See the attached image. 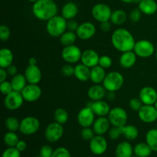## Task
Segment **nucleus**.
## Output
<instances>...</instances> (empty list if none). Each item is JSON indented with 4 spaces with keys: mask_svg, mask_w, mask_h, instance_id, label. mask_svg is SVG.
I'll use <instances>...</instances> for the list:
<instances>
[{
    "mask_svg": "<svg viewBox=\"0 0 157 157\" xmlns=\"http://www.w3.org/2000/svg\"><path fill=\"white\" fill-rule=\"evenodd\" d=\"M53 153V149L49 145H44L40 149V156L42 157H51Z\"/></svg>",
    "mask_w": 157,
    "mask_h": 157,
    "instance_id": "nucleus-49",
    "label": "nucleus"
},
{
    "mask_svg": "<svg viewBox=\"0 0 157 157\" xmlns=\"http://www.w3.org/2000/svg\"><path fill=\"white\" fill-rule=\"evenodd\" d=\"M64 134L62 124L57 122L49 124L44 130V137L49 143H56L61 139Z\"/></svg>",
    "mask_w": 157,
    "mask_h": 157,
    "instance_id": "nucleus-8",
    "label": "nucleus"
},
{
    "mask_svg": "<svg viewBox=\"0 0 157 157\" xmlns=\"http://www.w3.org/2000/svg\"><path fill=\"white\" fill-rule=\"evenodd\" d=\"M21 153L16 147H8L3 151L2 157H21Z\"/></svg>",
    "mask_w": 157,
    "mask_h": 157,
    "instance_id": "nucleus-39",
    "label": "nucleus"
},
{
    "mask_svg": "<svg viewBox=\"0 0 157 157\" xmlns=\"http://www.w3.org/2000/svg\"><path fill=\"white\" fill-rule=\"evenodd\" d=\"M156 126H157V125H156Z\"/></svg>",
    "mask_w": 157,
    "mask_h": 157,
    "instance_id": "nucleus-63",
    "label": "nucleus"
},
{
    "mask_svg": "<svg viewBox=\"0 0 157 157\" xmlns=\"http://www.w3.org/2000/svg\"><path fill=\"white\" fill-rule=\"evenodd\" d=\"M133 152L136 156L139 157H149L153 150L147 143H139L133 147Z\"/></svg>",
    "mask_w": 157,
    "mask_h": 157,
    "instance_id": "nucleus-32",
    "label": "nucleus"
},
{
    "mask_svg": "<svg viewBox=\"0 0 157 157\" xmlns=\"http://www.w3.org/2000/svg\"><path fill=\"white\" fill-rule=\"evenodd\" d=\"M138 117L145 124H152L157 121V110L154 105L144 104L138 111Z\"/></svg>",
    "mask_w": 157,
    "mask_h": 157,
    "instance_id": "nucleus-15",
    "label": "nucleus"
},
{
    "mask_svg": "<svg viewBox=\"0 0 157 157\" xmlns=\"http://www.w3.org/2000/svg\"><path fill=\"white\" fill-rule=\"evenodd\" d=\"M67 30V20L62 15H55L47 21L46 31L48 34L54 38H58Z\"/></svg>",
    "mask_w": 157,
    "mask_h": 157,
    "instance_id": "nucleus-3",
    "label": "nucleus"
},
{
    "mask_svg": "<svg viewBox=\"0 0 157 157\" xmlns=\"http://www.w3.org/2000/svg\"><path fill=\"white\" fill-rule=\"evenodd\" d=\"M100 27H101V29L103 32H109V31L110 30V29H111V21H104V22H101Z\"/></svg>",
    "mask_w": 157,
    "mask_h": 157,
    "instance_id": "nucleus-51",
    "label": "nucleus"
},
{
    "mask_svg": "<svg viewBox=\"0 0 157 157\" xmlns=\"http://www.w3.org/2000/svg\"><path fill=\"white\" fill-rule=\"evenodd\" d=\"M28 1H29V2H37L38 1V0H28Z\"/></svg>",
    "mask_w": 157,
    "mask_h": 157,
    "instance_id": "nucleus-58",
    "label": "nucleus"
},
{
    "mask_svg": "<svg viewBox=\"0 0 157 157\" xmlns=\"http://www.w3.org/2000/svg\"><path fill=\"white\" fill-rule=\"evenodd\" d=\"M124 83V78L121 73L118 71H111L107 74L102 85L107 91L116 92L121 89Z\"/></svg>",
    "mask_w": 157,
    "mask_h": 157,
    "instance_id": "nucleus-4",
    "label": "nucleus"
},
{
    "mask_svg": "<svg viewBox=\"0 0 157 157\" xmlns=\"http://www.w3.org/2000/svg\"><path fill=\"white\" fill-rule=\"evenodd\" d=\"M21 93L25 101L32 103L35 102L41 98L42 91L38 84H28Z\"/></svg>",
    "mask_w": 157,
    "mask_h": 157,
    "instance_id": "nucleus-14",
    "label": "nucleus"
},
{
    "mask_svg": "<svg viewBox=\"0 0 157 157\" xmlns=\"http://www.w3.org/2000/svg\"><path fill=\"white\" fill-rule=\"evenodd\" d=\"M32 13L41 21H48L57 15L58 6L54 0H38L33 3Z\"/></svg>",
    "mask_w": 157,
    "mask_h": 157,
    "instance_id": "nucleus-2",
    "label": "nucleus"
},
{
    "mask_svg": "<svg viewBox=\"0 0 157 157\" xmlns=\"http://www.w3.org/2000/svg\"><path fill=\"white\" fill-rule=\"evenodd\" d=\"M106 75L107 74H106L105 69L103 68L100 65H97L90 68V80L94 84H102Z\"/></svg>",
    "mask_w": 157,
    "mask_h": 157,
    "instance_id": "nucleus-28",
    "label": "nucleus"
},
{
    "mask_svg": "<svg viewBox=\"0 0 157 157\" xmlns=\"http://www.w3.org/2000/svg\"><path fill=\"white\" fill-rule=\"evenodd\" d=\"M29 64L30 65H37V59L35 58H30L29 59Z\"/></svg>",
    "mask_w": 157,
    "mask_h": 157,
    "instance_id": "nucleus-56",
    "label": "nucleus"
},
{
    "mask_svg": "<svg viewBox=\"0 0 157 157\" xmlns=\"http://www.w3.org/2000/svg\"><path fill=\"white\" fill-rule=\"evenodd\" d=\"M78 27H79V24H78V21H76L75 20L71 19L67 21V30L68 31L76 32Z\"/></svg>",
    "mask_w": 157,
    "mask_h": 157,
    "instance_id": "nucleus-50",
    "label": "nucleus"
},
{
    "mask_svg": "<svg viewBox=\"0 0 157 157\" xmlns=\"http://www.w3.org/2000/svg\"><path fill=\"white\" fill-rule=\"evenodd\" d=\"M68 113L64 108H57L54 112V119L55 122L60 124H64L68 121Z\"/></svg>",
    "mask_w": 157,
    "mask_h": 157,
    "instance_id": "nucleus-36",
    "label": "nucleus"
},
{
    "mask_svg": "<svg viewBox=\"0 0 157 157\" xmlns=\"http://www.w3.org/2000/svg\"><path fill=\"white\" fill-rule=\"evenodd\" d=\"M133 147L128 141L121 142L117 146L115 150L116 157H133Z\"/></svg>",
    "mask_w": 157,
    "mask_h": 157,
    "instance_id": "nucleus-24",
    "label": "nucleus"
},
{
    "mask_svg": "<svg viewBox=\"0 0 157 157\" xmlns=\"http://www.w3.org/2000/svg\"><path fill=\"white\" fill-rule=\"evenodd\" d=\"M155 55H156V61H157V48L156 49V52H155Z\"/></svg>",
    "mask_w": 157,
    "mask_h": 157,
    "instance_id": "nucleus-59",
    "label": "nucleus"
},
{
    "mask_svg": "<svg viewBox=\"0 0 157 157\" xmlns=\"http://www.w3.org/2000/svg\"><path fill=\"white\" fill-rule=\"evenodd\" d=\"M111 43L116 50L123 53L133 51L136 41L131 32L126 29L120 28L112 33Z\"/></svg>",
    "mask_w": 157,
    "mask_h": 157,
    "instance_id": "nucleus-1",
    "label": "nucleus"
},
{
    "mask_svg": "<svg viewBox=\"0 0 157 157\" xmlns=\"http://www.w3.org/2000/svg\"><path fill=\"white\" fill-rule=\"evenodd\" d=\"M154 106H155V107H156V110H157V101H156V103H155V104H154Z\"/></svg>",
    "mask_w": 157,
    "mask_h": 157,
    "instance_id": "nucleus-60",
    "label": "nucleus"
},
{
    "mask_svg": "<svg viewBox=\"0 0 157 157\" xmlns=\"http://www.w3.org/2000/svg\"><path fill=\"white\" fill-rule=\"evenodd\" d=\"M15 147H16L20 152H23L26 150V148H27V144H26L25 141L20 140H19V141H18V144H16Z\"/></svg>",
    "mask_w": 157,
    "mask_h": 157,
    "instance_id": "nucleus-53",
    "label": "nucleus"
},
{
    "mask_svg": "<svg viewBox=\"0 0 157 157\" xmlns=\"http://www.w3.org/2000/svg\"><path fill=\"white\" fill-rule=\"evenodd\" d=\"M110 123L106 117H98L94 122L92 128L96 135H104L108 133L110 128Z\"/></svg>",
    "mask_w": 157,
    "mask_h": 157,
    "instance_id": "nucleus-21",
    "label": "nucleus"
},
{
    "mask_svg": "<svg viewBox=\"0 0 157 157\" xmlns=\"http://www.w3.org/2000/svg\"><path fill=\"white\" fill-rule=\"evenodd\" d=\"M77 34L75 32H71V31L67 30L65 32L62 34L61 36L59 37L60 42L62 45L68 46L71 45V44H75V42L76 41Z\"/></svg>",
    "mask_w": 157,
    "mask_h": 157,
    "instance_id": "nucleus-34",
    "label": "nucleus"
},
{
    "mask_svg": "<svg viewBox=\"0 0 157 157\" xmlns=\"http://www.w3.org/2000/svg\"><path fill=\"white\" fill-rule=\"evenodd\" d=\"M5 125L9 131L16 132L19 130L20 121L15 117H9L5 121Z\"/></svg>",
    "mask_w": 157,
    "mask_h": 157,
    "instance_id": "nucleus-38",
    "label": "nucleus"
},
{
    "mask_svg": "<svg viewBox=\"0 0 157 157\" xmlns=\"http://www.w3.org/2000/svg\"><path fill=\"white\" fill-rule=\"evenodd\" d=\"M136 58H137V56L133 51L123 52L119 58L120 65L123 68H131L136 64Z\"/></svg>",
    "mask_w": 157,
    "mask_h": 157,
    "instance_id": "nucleus-22",
    "label": "nucleus"
},
{
    "mask_svg": "<svg viewBox=\"0 0 157 157\" xmlns=\"http://www.w3.org/2000/svg\"><path fill=\"white\" fill-rule=\"evenodd\" d=\"M7 76H8V73L6 69L0 67V82H3V81H6Z\"/></svg>",
    "mask_w": 157,
    "mask_h": 157,
    "instance_id": "nucleus-54",
    "label": "nucleus"
},
{
    "mask_svg": "<svg viewBox=\"0 0 157 157\" xmlns=\"http://www.w3.org/2000/svg\"><path fill=\"white\" fill-rule=\"evenodd\" d=\"M112 64H113L112 58H110V56H108V55H102V56L100 57L99 64H98V65L102 67L103 68H109V67H111Z\"/></svg>",
    "mask_w": 157,
    "mask_h": 157,
    "instance_id": "nucleus-42",
    "label": "nucleus"
},
{
    "mask_svg": "<svg viewBox=\"0 0 157 157\" xmlns=\"http://www.w3.org/2000/svg\"><path fill=\"white\" fill-rule=\"evenodd\" d=\"M107 141L103 135H95L90 140L89 148L93 154L103 155L107 150Z\"/></svg>",
    "mask_w": 157,
    "mask_h": 157,
    "instance_id": "nucleus-12",
    "label": "nucleus"
},
{
    "mask_svg": "<svg viewBox=\"0 0 157 157\" xmlns=\"http://www.w3.org/2000/svg\"><path fill=\"white\" fill-rule=\"evenodd\" d=\"M40 128V121L35 117H25L20 121L19 131L25 136L36 133Z\"/></svg>",
    "mask_w": 157,
    "mask_h": 157,
    "instance_id": "nucleus-6",
    "label": "nucleus"
},
{
    "mask_svg": "<svg viewBox=\"0 0 157 157\" xmlns=\"http://www.w3.org/2000/svg\"><path fill=\"white\" fill-rule=\"evenodd\" d=\"M96 33V27L90 21H85L79 25L76 31L77 36L81 40H88L94 36Z\"/></svg>",
    "mask_w": 157,
    "mask_h": 157,
    "instance_id": "nucleus-16",
    "label": "nucleus"
},
{
    "mask_svg": "<svg viewBox=\"0 0 157 157\" xmlns=\"http://www.w3.org/2000/svg\"><path fill=\"white\" fill-rule=\"evenodd\" d=\"M108 136L113 140H116L119 139L120 136H122V130H121V127H112L110 128L108 131Z\"/></svg>",
    "mask_w": 157,
    "mask_h": 157,
    "instance_id": "nucleus-45",
    "label": "nucleus"
},
{
    "mask_svg": "<svg viewBox=\"0 0 157 157\" xmlns=\"http://www.w3.org/2000/svg\"><path fill=\"white\" fill-rule=\"evenodd\" d=\"M133 157H139V156H136V155H135V156H133Z\"/></svg>",
    "mask_w": 157,
    "mask_h": 157,
    "instance_id": "nucleus-61",
    "label": "nucleus"
},
{
    "mask_svg": "<svg viewBox=\"0 0 157 157\" xmlns=\"http://www.w3.org/2000/svg\"><path fill=\"white\" fill-rule=\"evenodd\" d=\"M77 121L81 127H90L95 121V113L88 106L83 107L78 113Z\"/></svg>",
    "mask_w": 157,
    "mask_h": 157,
    "instance_id": "nucleus-13",
    "label": "nucleus"
},
{
    "mask_svg": "<svg viewBox=\"0 0 157 157\" xmlns=\"http://www.w3.org/2000/svg\"><path fill=\"white\" fill-rule=\"evenodd\" d=\"M27 83L25 77L21 74H17L11 79V84L13 87V90L18 92H21V90L27 85Z\"/></svg>",
    "mask_w": 157,
    "mask_h": 157,
    "instance_id": "nucleus-30",
    "label": "nucleus"
},
{
    "mask_svg": "<svg viewBox=\"0 0 157 157\" xmlns=\"http://www.w3.org/2000/svg\"><path fill=\"white\" fill-rule=\"evenodd\" d=\"M3 141H4V144L8 146V147H15L16 144L19 141V138L15 132L9 131L4 135Z\"/></svg>",
    "mask_w": 157,
    "mask_h": 157,
    "instance_id": "nucleus-37",
    "label": "nucleus"
},
{
    "mask_svg": "<svg viewBox=\"0 0 157 157\" xmlns=\"http://www.w3.org/2000/svg\"><path fill=\"white\" fill-rule=\"evenodd\" d=\"M28 84H38L42 78V73L37 65H29L25 68L24 74Z\"/></svg>",
    "mask_w": 157,
    "mask_h": 157,
    "instance_id": "nucleus-18",
    "label": "nucleus"
},
{
    "mask_svg": "<svg viewBox=\"0 0 157 157\" xmlns=\"http://www.w3.org/2000/svg\"><path fill=\"white\" fill-rule=\"evenodd\" d=\"M78 13V7L75 3L72 2L65 3L61 9V15L66 20H71L76 17Z\"/></svg>",
    "mask_w": 157,
    "mask_h": 157,
    "instance_id": "nucleus-26",
    "label": "nucleus"
},
{
    "mask_svg": "<svg viewBox=\"0 0 157 157\" xmlns=\"http://www.w3.org/2000/svg\"><path fill=\"white\" fill-rule=\"evenodd\" d=\"M51 157H71L70 152L65 147H58L54 150V153Z\"/></svg>",
    "mask_w": 157,
    "mask_h": 157,
    "instance_id": "nucleus-43",
    "label": "nucleus"
},
{
    "mask_svg": "<svg viewBox=\"0 0 157 157\" xmlns=\"http://www.w3.org/2000/svg\"><path fill=\"white\" fill-rule=\"evenodd\" d=\"M91 14L96 21L101 22L110 21L112 10L109 6L104 3H98L92 8Z\"/></svg>",
    "mask_w": 157,
    "mask_h": 157,
    "instance_id": "nucleus-10",
    "label": "nucleus"
},
{
    "mask_svg": "<svg viewBox=\"0 0 157 157\" xmlns=\"http://www.w3.org/2000/svg\"><path fill=\"white\" fill-rule=\"evenodd\" d=\"M129 104H130V107L131 108V110H133V111H136V112L139 111V110H140L141 107L144 106V104H143L142 101H141L140 98H132V99L130 101Z\"/></svg>",
    "mask_w": 157,
    "mask_h": 157,
    "instance_id": "nucleus-46",
    "label": "nucleus"
},
{
    "mask_svg": "<svg viewBox=\"0 0 157 157\" xmlns=\"http://www.w3.org/2000/svg\"><path fill=\"white\" fill-rule=\"evenodd\" d=\"M87 106L90 107L98 117H107L110 111V107L108 103L103 100L97 101H91Z\"/></svg>",
    "mask_w": 157,
    "mask_h": 157,
    "instance_id": "nucleus-20",
    "label": "nucleus"
},
{
    "mask_svg": "<svg viewBox=\"0 0 157 157\" xmlns=\"http://www.w3.org/2000/svg\"><path fill=\"white\" fill-rule=\"evenodd\" d=\"M107 90L101 84H94L87 90V95L91 101H101L105 98Z\"/></svg>",
    "mask_w": 157,
    "mask_h": 157,
    "instance_id": "nucleus-23",
    "label": "nucleus"
},
{
    "mask_svg": "<svg viewBox=\"0 0 157 157\" xmlns=\"http://www.w3.org/2000/svg\"><path fill=\"white\" fill-rule=\"evenodd\" d=\"M124 3H134L135 0H121Z\"/></svg>",
    "mask_w": 157,
    "mask_h": 157,
    "instance_id": "nucleus-57",
    "label": "nucleus"
},
{
    "mask_svg": "<svg viewBox=\"0 0 157 157\" xmlns=\"http://www.w3.org/2000/svg\"><path fill=\"white\" fill-rule=\"evenodd\" d=\"M61 73L65 77H71L75 75V67L72 64L67 63L61 67Z\"/></svg>",
    "mask_w": 157,
    "mask_h": 157,
    "instance_id": "nucleus-47",
    "label": "nucleus"
},
{
    "mask_svg": "<svg viewBox=\"0 0 157 157\" xmlns=\"http://www.w3.org/2000/svg\"><path fill=\"white\" fill-rule=\"evenodd\" d=\"M75 77L80 81L85 82L90 80V68L84 64H77L75 66Z\"/></svg>",
    "mask_w": 157,
    "mask_h": 157,
    "instance_id": "nucleus-25",
    "label": "nucleus"
},
{
    "mask_svg": "<svg viewBox=\"0 0 157 157\" xmlns=\"http://www.w3.org/2000/svg\"><path fill=\"white\" fill-rule=\"evenodd\" d=\"M127 15L125 11L122 9H117L113 12H112L111 17H110V21L111 23L115 25H123L126 21H127Z\"/></svg>",
    "mask_w": 157,
    "mask_h": 157,
    "instance_id": "nucleus-33",
    "label": "nucleus"
},
{
    "mask_svg": "<svg viewBox=\"0 0 157 157\" xmlns=\"http://www.w3.org/2000/svg\"><path fill=\"white\" fill-rule=\"evenodd\" d=\"M141 16H142V12L140 10L139 8H136V9H133L130 12L129 18H130V20L132 22L136 23L141 19Z\"/></svg>",
    "mask_w": 157,
    "mask_h": 157,
    "instance_id": "nucleus-48",
    "label": "nucleus"
},
{
    "mask_svg": "<svg viewBox=\"0 0 157 157\" xmlns=\"http://www.w3.org/2000/svg\"><path fill=\"white\" fill-rule=\"evenodd\" d=\"M138 8L144 15H151L156 12L157 3L155 0H142L138 4Z\"/></svg>",
    "mask_w": 157,
    "mask_h": 157,
    "instance_id": "nucleus-27",
    "label": "nucleus"
},
{
    "mask_svg": "<svg viewBox=\"0 0 157 157\" xmlns=\"http://www.w3.org/2000/svg\"><path fill=\"white\" fill-rule=\"evenodd\" d=\"M24 101L25 100L21 92L13 90L5 97L4 105L8 110L13 111L18 110L22 106Z\"/></svg>",
    "mask_w": 157,
    "mask_h": 157,
    "instance_id": "nucleus-11",
    "label": "nucleus"
},
{
    "mask_svg": "<svg viewBox=\"0 0 157 157\" xmlns=\"http://www.w3.org/2000/svg\"><path fill=\"white\" fill-rule=\"evenodd\" d=\"M14 56L12 51L8 48H2L0 50V67L6 69L12 65Z\"/></svg>",
    "mask_w": 157,
    "mask_h": 157,
    "instance_id": "nucleus-29",
    "label": "nucleus"
},
{
    "mask_svg": "<svg viewBox=\"0 0 157 157\" xmlns=\"http://www.w3.org/2000/svg\"><path fill=\"white\" fill-rule=\"evenodd\" d=\"M107 118L112 127H122L127 124L128 115L123 107H115L110 109V113L107 115Z\"/></svg>",
    "mask_w": 157,
    "mask_h": 157,
    "instance_id": "nucleus-5",
    "label": "nucleus"
},
{
    "mask_svg": "<svg viewBox=\"0 0 157 157\" xmlns=\"http://www.w3.org/2000/svg\"><path fill=\"white\" fill-rule=\"evenodd\" d=\"M10 29L6 25H1L0 26V39L2 41H6L10 38Z\"/></svg>",
    "mask_w": 157,
    "mask_h": 157,
    "instance_id": "nucleus-44",
    "label": "nucleus"
},
{
    "mask_svg": "<svg viewBox=\"0 0 157 157\" xmlns=\"http://www.w3.org/2000/svg\"><path fill=\"white\" fill-rule=\"evenodd\" d=\"M139 98L145 105H154L157 101V91L152 87H144L140 91Z\"/></svg>",
    "mask_w": 157,
    "mask_h": 157,
    "instance_id": "nucleus-17",
    "label": "nucleus"
},
{
    "mask_svg": "<svg viewBox=\"0 0 157 157\" xmlns=\"http://www.w3.org/2000/svg\"><path fill=\"white\" fill-rule=\"evenodd\" d=\"M82 52L75 44L64 46L61 51V57L65 62L68 64H75L81 60Z\"/></svg>",
    "mask_w": 157,
    "mask_h": 157,
    "instance_id": "nucleus-9",
    "label": "nucleus"
},
{
    "mask_svg": "<svg viewBox=\"0 0 157 157\" xmlns=\"http://www.w3.org/2000/svg\"><path fill=\"white\" fill-rule=\"evenodd\" d=\"M35 157H42L41 156H35Z\"/></svg>",
    "mask_w": 157,
    "mask_h": 157,
    "instance_id": "nucleus-62",
    "label": "nucleus"
},
{
    "mask_svg": "<svg viewBox=\"0 0 157 157\" xmlns=\"http://www.w3.org/2000/svg\"><path fill=\"white\" fill-rule=\"evenodd\" d=\"M99 55L98 52L92 49H87L82 52L81 61L82 64L87 66L90 68L95 67L99 64Z\"/></svg>",
    "mask_w": 157,
    "mask_h": 157,
    "instance_id": "nucleus-19",
    "label": "nucleus"
},
{
    "mask_svg": "<svg viewBox=\"0 0 157 157\" xmlns=\"http://www.w3.org/2000/svg\"><path fill=\"white\" fill-rule=\"evenodd\" d=\"M133 52L137 57L147 58L151 57L156 52V49L154 44L151 41L147 39H142L136 41Z\"/></svg>",
    "mask_w": 157,
    "mask_h": 157,
    "instance_id": "nucleus-7",
    "label": "nucleus"
},
{
    "mask_svg": "<svg viewBox=\"0 0 157 157\" xmlns=\"http://www.w3.org/2000/svg\"><path fill=\"white\" fill-rule=\"evenodd\" d=\"M146 143L152 150L157 152V129H150L146 134Z\"/></svg>",
    "mask_w": 157,
    "mask_h": 157,
    "instance_id": "nucleus-35",
    "label": "nucleus"
},
{
    "mask_svg": "<svg viewBox=\"0 0 157 157\" xmlns=\"http://www.w3.org/2000/svg\"><path fill=\"white\" fill-rule=\"evenodd\" d=\"M0 90H1L2 94H4L5 96L13 91L14 90L12 84H11V81H5L3 82H0Z\"/></svg>",
    "mask_w": 157,
    "mask_h": 157,
    "instance_id": "nucleus-41",
    "label": "nucleus"
},
{
    "mask_svg": "<svg viewBox=\"0 0 157 157\" xmlns=\"http://www.w3.org/2000/svg\"><path fill=\"white\" fill-rule=\"evenodd\" d=\"M107 92H108V93L106 94L107 99H108L109 101H113V100L114 99L115 92H112V91H107Z\"/></svg>",
    "mask_w": 157,
    "mask_h": 157,
    "instance_id": "nucleus-55",
    "label": "nucleus"
},
{
    "mask_svg": "<svg viewBox=\"0 0 157 157\" xmlns=\"http://www.w3.org/2000/svg\"><path fill=\"white\" fill-rule=\"evenodd\" d=\"M122 136L128 140H134L139 136V130L137 127L133 125H127L121 127Z\"/></svg>",
    "mask_w": 157,
    "mask_h": 157,
    "instance_id": "nucleus-31",
    "label": "nucleus"
},
{
    "mask_svg": "<svg viewBox=\"0 0 157 157\" xmlns=\"http://www.w3.org/2000/svg\"><path fill=\"white\" fill-rule=\"evenodd\" d=\"M81 136L83 140L86 141H90L94 136H95V133L93 128L90 127H84L82 129L81 132Z\"/></svg>",
    "mask_w": 157,
    "mask_h": 157,
    "instance_id": "nucleus-40",
    "label": "nucleus"
},
{
    "mask_svg": "<svg viewBox=\"0 0 157 157\" xmlns=\"http://www.w3.org/2000/svg\"><path fill=\"white\" fill-rule=\"evenodd\" d=\"M6 71H7V73L9 76L13 77L18 74V68H17L16 66L14 65V64H12V65H10L9 67H8L7 68H6Z\"/></svg>",
    "mask_w": 157,
    "mask_h": 157,
    "instance_id": "nucleus-52",
    "label": "nucleus"
}]
</instances>
